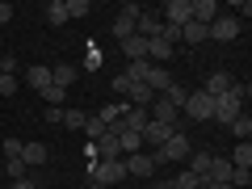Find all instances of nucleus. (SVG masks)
<instances>
[{"label": "nucleus", "mask_w": 252, "mask_h": 189, "mask_svg": "<svg viewBox=\"0 0 252 189\" xmlns=\"http://www.w3.org/2000/svg\"><path fill=\"white\" fill-rule=\"evenodd\" d=\"M244 97H248V84H231V93H223V97H215V122H223V126H231L235 118L244 114Z\"/></svg>", "instance_id": "f257e3e1"}, {"label": "nucleus", "mask_w": 252, "mask_h": 189, "mask_svg": "<svg viewBox=\"0 0 252 189\" xmlns=\"http://www.w3.org/2000/svg\"><path fill=\"white\" fill-rule=\"evenodd\" d=\"M189 152H193V143H189L185 130H177V135L168 139V143H160L156 152H147L156 164H177V160H189Z\"/></svg>", "instance_id": "f03ea898"}, {"label": "nucleus", "mask_w": 252, "mask_h": 189, "mask_svg": "<svg viewBox=\"0 0 252 189\" xmlns=\"http://www.w3.org/2000/svg\"><path fill=\"white\" fill-rule=\"evenodd\" d=\"M89 181L93 185H114V181H126V164L122 160H93L89 164Z\"/></svg>", "instance_id": "7ed1b4c3"}, {"label": "nucleus", "mask_w": 252, "mask_h": 189, "mask_svg": "<svg viewBox=\"0 0 252 189\" xmlns=\"http://www.w3.org/2000/svg\"><path fill=\"white\" fill-rule=\"evenodd\" d=\"M160 21H164V26L185 30L189 21H193V0H168V4L160 9Z\"/></svg>", "instance_id": "20e7f679"}, {"label": "nucleus", "mask_w": 252, "mask_h": 189, "mask_svg": "<svg viewBox=\"0 0 252 189\" xmlns=\"http://www.w3.org/2000/svg\"><path fill=\"white\" fill-rule=\"evenodd\" d=\"M181 114L185 118H193V122H210V114H215V97H206V93H189L185 97V105H181Z\"/></svg>", "instance_id": "39448f33"}, {"label": "nucleus", "mask_w": 252, "mask_h": 189, "mask_svg": "<svg viewBox=\"0 0 252 189\" xmlns=\"http://www.w3.org/2000/svg\"><path fill=\"white\" fill-rule=\"evenodd\" d=\"M235 34H240V17H235V13H219V17L210 21V38H215V42H231Z\"/></svg>", "instance_id": "423d86ee"}, {"label": "nucleus", "mask_w": 252, "mask_h": 189, "mask_svg": "<svg viewBox=\"0 0 252 189\" xmlns=\"http://www.w3.org/2000/svg\"><path fill=\"white\" fill-rule=\"evenodd\" d=\"M147 118H152V122H164V126H177V118H181V109L172 105L168 97H156L152 105H147ZM181 130V126H177Z\"/></svg>", "instance_id": "0eeeda50"}, {"label": "nucleus", "mask_w": 252, "mask_h": 189, "mask_svg": "<svg viewBox=\"0 0 252 189\" xmlns=\"http://www.w3.org/2000/svg\"><path fill=\"white\" fill-rule=\"evenodd\" d=\"M122 164H126V177H152V172H156V160H152V156H147V152H135V156H122Z\"/></svg>", "instance_id": "6e6552de"}, {"label": "nucleus", "mask_w": 252, "mask_h": 189, "mask_svg": "<svg viewBox=\"0 0 252 189\" xmlns=\"http://www.w3.org/2000/svg\"><path fill=\"white\" fill-rule=\"evenodd\" d=\"M231 72H210L206 76V84H202V93H206V97H223V93H231Z\"/></svg>", "instance_id": "1a4fd4ad"}, {"label": "nucleus", "mask_w": 252, "mask_h": 189, "mask_svg": "<svg viewBox=\"0 0 252 189\" xmlns=\"http://www.w3.org/2000/svg\"><path fill=\"white\" fill-rule=\"evenodd\" d=\"M172 135H177V126H164V122H147V126H143V143H152V147L168 143Z\"/></svg>", "instance_id": "9d476101"}, {"label": "nucleus", "mask_w": 252, "mask_h": 189, "mask_svg": "<svg viewBox=\"0 0 252 189\" xmlns=\"http://www.w3.org/2000/svg\"><path fill=\"white\" fill-rule=\"evenodd\" d=\"M93 152H97V160H101V164H105V160H122V147H118V139L109 135V130L97 139V143H93Z\"/></svg>", "instance_id": "9b49d317"}, {"label": "nucleus", "mask_w": 252, "mask_h": 189, "mask_svg": "<svg viewBox=\"0 0 252 189\" xmlns=\"http://www.w3.org/2000/svg\"><path fill=\"white\" fill-rule=\"evenodd\" d=\"M160 30H164V21H160V13H139V17H135V34H143V38H156V34H160Z\"/></svg>", "instance_id": "f8f14e48"}, {"label": "nucleus", "mask_w": 252, "mask_h": 189, "mask_svg": "<svg viewBox=\"0 0 252 189\" xmlns=\"http://www.w3.org/2000/svg\"><path fill=\"white\" fill-rule=\"evenodd\" d=\"M181 42H185V46H202V42H210V26H202V21H189V26L181 30Z\"/></svg>", "instance_id": "ddd939ff"}, {"label": "nucleus", "mask_w": 252, "mask_h": 189, "mask_svg": "<svg viewBox=\"0 0 252 189\" xmlns=\"http://www.w3.org/2000/svg\"><path fill=\"white\" fill-rule=\"evenodd\" d=\"M114 139H118V147H122V156L143 152V135H135V130H114Z\"/></svg>", "instance_id": "4468645a"}, {"label": "nucleus", "mask_w": 252, "mask_h": 189, "mask_svg": "<svg viewBox=\"0 0 252 189\" xmlns=\"http://www.w3.org/2000/svg\"><path fill=\"white\" fill-rule=\"evenodd\" d=\"M26 84L42 93L46 84H51V67H46V63H34V67H26Z\"/></svg>", "instance_id": "2eb2a0df"}, {"label": "nucleus", "mask_w": 252, "mask_h": 189, "mask_svg": "<svg viewBox=\"0 0 252 189\" xmlns=\"http://www.w3.org/2000/svg\"><path fill=\"white\" fill-rule=\"evenodd\" d=\"M122 55H126V59H147V38L143 34L122 38Z\"/></svg>", "instance_id": "dca6fc26"}, {"label": "nucleus", "mask_w": 252, "mask_h": 189, "mask_svg": "<svg viewBox=\"0 0 252 189\" xmlns=\"http://www.w3.org/2000/svg\"><path fill=\"white\" fill-rule=\"evenodd\" d=\"M51 84L72 89V84H76V67H72V63H55V67H51Z\"/></svg>", "instance_id": "f3484780"}, {"label": "nucleus", "mask_w": 252, "mask_h": 189, "mask_svg": "<svg viewBox=\"0 0 252 189\" xmlns=\"http://www.w3.org/2000/svg\"><path fill=\"white\" fill-rule=\"evenodd\" d=\"M42 13H46V26H55V30L72 21V17H67V4H63V0H51V4H46Z\"/></svg>", "instance_id": "a211bd4d"}, {"label": "nucleus", "mask_w": 252, "mask_h": 189, "mask_svg": "<svg viewBox=\"0 0 252 189\" xmlns=\"http://www.w3.org/2000/svg\"><path fill=\"white\" fill-rule=\"evenodd\" d=\"M21 160H26V168L46 164V143H26V147H21Z\"/></svg>", "instance_id": "6ab92c4d"}, {"label": "nucleus", "mask_w": 252, "mask_h": 189, "mask_svg": "<svg viewBox=\"0 0 252 189\" xmlns=\"http://www.w3.org/2000/svg\"><path fill=\"white\" fill-rule=\"evenodd\" d=\"M147 72H152V63H147V59H130L122 76H126L130 84H143V80H147Z\"/></svg>", "instance_id": "aec40b11"}, {"label": "nucleus", "mask_w": 252, "mask_h": 189, "mask_svg": "<svg viewBox=\"0 0 252 189\" xmlns=\"http://www.w3.org/2000/svg\"><path fill=\"white\" fill-rule=\"evenodd\" d=\"M215 17H219V4H215V0H193V21L210 26Z\"/></svg>", "instance_id": "412c9836"}, {"label": "nucleus", "mask_w": 252, "mask_h": 189, "mask_svg": "<svg viewBox=\"0 0 252 189\" xmlns=\"http://www.w3.org/2000/svg\"><path fill=\"white\" fill-rule=\"evenodd\" d=\"M210 160H215L210 152H189V172L206 181V172H210Z\"/></svg>", "instance_id": "4be33fe9"}, {"label": "nucleus", "mask_w": 252, "mask_h": 189, "mask_svg": "<svg viewBox=\"0 0 252 189\" xmlns=\"http://www.w3.org/2000/svg\"><path fill=\"white\" fill-rule=\"evenodd\" d=\"M206 181H227V185H231V160L215 156V160H210V172H206Z\"/></svg>", "instance_id": "5701e85b"}, {"label": "nucleus", "mask_w": 252, "mask_h": 189, "mask_svg": "<svg viewBox=\"0 0 252 189\" xmlns=\"http://www.w3.org/2000/svg\"><path fill=\"white\" fill-rule=\"evenodd\" d=\"M122 114H126V101H109V105L101 109L97 118H101V122H105V130H109V126H114V122H118V118H122Z\"/></svg>", "instance_id": "b1692460"}, {"label": "nucleus", "mask_w": 252, "mask_h": 189, "mask_svg": "<svg viewBox=\"0 0 252 189\" xmlns=\"http://www.w3.org/2000/svg\"><path fill=\"white\" fill-rule=\"evenodd\" d=\"M231 168H252V143L231 147Z\"/></svg>", "instance_id": "393cba45"}, {"label": "nucleus", "mask_w": 252, "mask_h": 189, "mask_svg": "<svg viewBox=\"0 0 252 189\" xmlns=\"http://www.w3.org/2000/svg\"><path fill=\"white\" fill-rule=\"evenodd\" d=\"M168 185H172V189H202V177H193V172L185 168V172H177V177H172Z\"/></svg>", "instance_id": "a878e982"}, {"label": "nucleus", "mask_w": 252, "mask_h": 189, "mask_svg": "<svg viewBox=\"0 0 252 189\" xmlns=\"http://www.w3.org/2000/svg\"><path fill=\"white\" fill-rule=\"evenodd\" d=\"M231 130H235V139H240V143H248V139H252V118L240 114V118L231 122Z\"/></svg>", "instance_id": "bb28decb"}, {"label": "nucleus", "mask_w": 252, "mask_h": 189, "mask_svg": "<svg viewBox=\"0 0 252 189\" xmlns=\"http://www.w3.org/2000/svg\"><path fill=\"white\" fill-rule=\"evenodd\" d=\"M63 97H67V89H59V84H46V89H42V101H46L51 109H59Z\"/></svg>", "instance_id": "cd10ccee"}, {"label": "nucleus", "mask_w": 252, "mask_h": 189, "mask_svg": "<svg viewBox=\"0 0 252 189\" xmlns=\"http://www.w3.org/2000/svg\"><path fill=\"white\" fill-rule=\"evenodd\" d=\"M84 122H89V114H80V109H63V126H67V130H84Z\"/></svg>", "instance_id": "c85d7f7f"}, {"label": "nucleus", "mask_w": 252, "mask_h": 189, "mask_svg": "<svg viewBox=\"0 0 252 189\" xmlns=\"http://www.w3.org/2000/svg\"><path fill=\"white\" fill-rule=\"evenodd\" d=\"M84 135H89V143H97V139L105 135V122H101L97 114H89V122H84Z\"/></svg>", "instance_id": "c756f323"}, {"label": "nucleus", "mask_w": 252, "mask_h": 189, "mask_svg": "<svg viewBox=\"0 0 252 189\" xmlns=\"http://www.w3.org/2000/svg\"><path fill=\"white\" fill-rule=\"evenodd\" d=\"M84 67H89V72L101 67V46L97 42H84Z\"/></svg>", "instance_id": "7c9ffc66"}, {"label": "nucleus", "mask_w": 252, "mask_h": 189, "mask_svg": "<svg viewBox=\"0 0 252 189\" xmlns=\"http://www.w3.org/2000/svg\"><path fill=\"white\" fill-rule=\"evenodd\" d=\"M130 34H135V21H130V17H114V38H118V42L130 38Z\"/></svg>", "instance_id": "2f4dec72"}, {"label": "nucleus", "mask_w": 252, "mask_h": 189, "mask_svg": "<svg viewBox=\"0 0 252 189\" xmlns=\"http://www.w3.org/2000/svg\"><path fill=\"white\" fill-rule=\"evenodd\" d=\"M252 185V168H231V189H248Z\"/></svg>", "instance_id": "473e14b6"}, {"label": "nucleus", "mask_w": 252, "mask_h": 189, "mask_svg": "<svg viewBox=\"0 0 252 189\" xmlns=\"http://www.w3.org/2000/svg\"><path fill=\"white\" fill-rule=\"evenodd\" d=\"M63 4H67V17H89V0H63Z\"/></svg>", "instance_id": "72a5a7b5"}, {"label": "nucleus", "mask_w": 252, "mask_h": 189, "mask_svg": "<svg viewBox=\"0 0 252 189\" xmlns=\"http://www.w3.org/2000/svg\"><path fill=\"white\" fill-rule=\"evenodd\" d=\"M17 89H21V80H17V76H4V72H0V97H13Z\"/></svg>", "instance_id": "f704fd0d"}, {"label": "nucleus", "mask_w": 252, "mask_h": 189, "mask_svg": "<svg viewBox=\"0 0 252 189\" xmlns=\"http://www.w3.org/2000/svg\"><path fill=\"white\" fill-rule=\"evenodd\" d=\"M160 97H168L172 105L181 109V105H185V97H189V89H181V84H172V89H168V93H160Z\"/></svg>", "instance_id": "c9c22d12"}, {"label": "nucleus", "mask_w": 252, "mask_h": 189, "mask_svg": "<svg viewBox=\"0 0 252 189\" xmlns=\"http://www.w3.org/2000/svg\"><path fill=\"white\" fill-rule=\"evenodd\" d=\"M4 168H9V181H21V177H26V160H21V156H17V160H4Z\"/></svg>", "instance_id": "e433bc0d"}, {"label": "nucleus", "mask_w": 252, "mask_h": 189, "mask_svg": "<svg viewBox=\"0 0 252 189\" xmlns=\"http://www.w3.org/2000/svg\"><path fill=\"white\" fill-rule=\"evenodd\" d=\"M21 147H26V143H21V139H4V160H17V156H21Z\"/></svg>", "instance_id": "4c0bfd02"}, {"label": "nucleus", "mask_w": 252, "mask_h": 189, "mask_svg": "<svg viewBox=\"0 0 252 189\" xmlns=\"http://www.w3.org/2000/svg\"><path fill=\"white\" fill-rule=\"evenodd\" d=\"M109 89H114L118 97H126V93H130V80H126V76H114V80H109Z\"/></svg>", "instance_id": "58836bf2"}, {"label": "nucleus", "mask_w": 252, "mask_h": 189, "mask_svg": "<svg viewBox=\"0 0 252 189\" xmlns=\"http://www.w3.org/2000/svg\"><path fill=\"white\" fill-rule=\"evenodd\" d=\"M139 13H143V9H139V4H130V0H126L122 9H118V17H130V21H135V17H139Z\"/></svg>", "instance_id": "ea45409f"}, {"label": "nucleus", "mask_w": 252, "mask_h": 189, "mask_svg": "<svg viewBox=\"0 0 252 189\" xmlns=\"http://www.w3.org/2000/svg\"><path fill=\"white\" fill-rule=\"evenodd\" d=\"M9 189H38V181H30V177H21V181H9Z\"/></svg>", "instance_id": "a19ab883"}, {"label": "nucleus", "mask_w": 252, "mask_h": 189, "mask_svg": "<svg viewBox=\"0 0 252 189\" xmlns=\"http://www.w3.org/2000/svg\"><path fill=\"white\" fill-rule=\"evenodd\" d=\"M13 21V4H4V0H0V26H9Z\"/></svg>", "instance_id": "79ce46f5"}, {"label": "nucleus", "mask_w": 252, "mask_h": 189, "mask_svg": "<svg viewBox=\"0 0 252 189\" xmlns=\"http://www.w3.org/2000/svg\"><path fill=\"white\" fill-rule=\"evenodd\" d=\"M202 189H231L227 181H202Z\"/></svg>", "instance_id": "37998d69"}, {"label": "nucleus", "mask_w": 252, "mask_h": 189, "mask_svg": "<svg viewBox=\"0 0 252 189\" xmlns=\"http://www.w3.org/2000/svg\"><path fill=\"white\" fill-rule=\"evenodd\" d=\"M152 189H172V185H168V181H156V185H152Z\"/></svg>", "instance_id": "c03bdc74"}, {"label": "nucleus", "mask_w": 252, "mask_h": 189, "mask_svg": "<svg viewBox=\"0 0 252 189\" xmlns=\"http://www.w3.org/2000/svg\"><path fill=\"white\" fill-rule=\"evenodd\" d=\"M93 189H109V185H93Z\"/></svg>", "instance_id": "a18cd8bd"}]
</instances>
